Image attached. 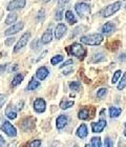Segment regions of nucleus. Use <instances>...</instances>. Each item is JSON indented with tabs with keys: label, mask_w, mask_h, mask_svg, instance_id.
<instances>
[{
	"label": "nucleus",
	"mask_w": 126,
	"mask_h": 147,
	"mask_svg": "<svg viewBox=\"0 0 126 147\" xmlns=\"http://www.w3.org/2000/svg\"><path fill=\"white\" fill-rule=\"evenodd\" d=\"M34 109L36 113H42L45 111L46 109V102L44 99L42 98H38L34 101Z\"/></svg>",
	"instance_id": "9d476101"
},
{
	"label": "nucleus",
	"mask_w": 126,
	"mask_h": 147,
	"mask_svg": "<svg viewBox=\"0 0 126 147\" xmlns=\"http://www.w3.org/2000/svg\"><path fill=\"white\" fill-rule=\"evenodd\" d=\"M90 146H92V147H101L102 146L101 139L99 138V137H94V138L92 139Z\"/></svg>",
	"instance_id": "cd10ccee"
},
{
	"label": "nucleus",
	"mask_w": 126,
	"mask_h": 147,
	"mask_svg": "<svg viewBox=\"0 0 126 147\" xmlns=\"http://www.w3.org/2000/svg\"><path fill=\"white\" fill-rule=\"evenodd\" d=\"M20 128L23 130V131H30V130H33L35 128V125H36V120L34 118H25L22 121H20Z\"/></svg>",
	"instance_id": "20e7f679"
},
{
	"label": "nucleus",
	"mask_w": 126,
	"mask_h": 147,
	"mask_svg": "<svg viewBox=\"0 0 126 147\" xmlns=\"http://www.w3.org/2000/svg\"><path fill=\"white\" fill-rule=\"evenodd\" d=\"M104 60H105V56L103 54H96V55L92 56V62H95V63L104 61Z\"/></svg>",
	"instance_id": "c85d7f7f"
},
{
	"label": "nucleus",
	"mask_w": 126,
	"mask_h": 147,
	"mask_svg": "<svg viewBox=\"0 0 126 147\" xmlns=\"http://www.w3.org/2000/svg\"><path fill=\"white\" fill-rule=\"evenodd\" d=\"M75 9L81 18H83L85 16H88L90 14V6L89 4L85 2H78L76 5H75Z\"/></svg>",
	"instance_id": "7ed1b4c3"
},
{
	"label": "nucleus",
	"mask_w": 126,
	"mask_h": 147,
	"mask_svg": "<svg viewBox=\"0 0 126 147\" xmlns=\"http://www.w3.org/2000/svg\"><path fill=\"white\" fill-rule=\"evenodd\" d=\"M39 86H40V82H39L38 80L35 79V78H32V80L30 81V83H28L26 89H28V90H35V89H37Z\"/></svg>",
	"instance_id": "412c9836"
},
{
	"label": "nucleus",
	"mask_w": 126,
	"mask_h": 147,
	"mask_svg": "<svg viewBox=\"0 0 126 147\" xmlns=\"http://www.w3.org/2000/svg\"><path fill=\"white\" fill-rule=\"evenodd\" d=\"M121 46V42L120 41H119V40H117V41H115V42H111V43H108L107 44V47L109 49H111V51H117L118 49H119V47H120Z\"/></svg>",
	"instance_id": "bb28decb"
},
{
	"label": "nucleus",
	"mask_w": 126,
	"mask_h": 147,
	"mask_svg": "<svg viewBox=\"0 0 126 147\" xmlns=\"http://www.w3.org/2000/svg\"><path fill=\"white\" fill-rule=\"evenodd\" d=\"M106 121L103 119L99 120L98 122L92 123V132H102L104 130V128L106 127Z\"/></svg>",
	"instance_id": "9b49d317"
},
{
	"label": "nucleus",
	"mask_w": 126,
	"mask_h": 147,
	"mask_svg": "<svg viewBox=\"0 0 126 147\" xmlns=\"http://www.w3.org/2000/svg\"><path fill=\"white\" fill-rule=\"evenodd\" d=\"M125 86H126V73H124V75L122 76V79H121L120 83L118 84L117 88L119 89V90H122V89L125 88Z\"/></svg>",
	"instance_id": "c756f323"
},
{
	"label": "nucleus",
	"mask_w": 126,
	"mask_h": 147,
	"mask_svg": "<svg viewBox=\"0 0 126 147\" xmlns=\"http://www.w3.org/2000/svg\"><path fill=\"white\" fill-rule=\"evenodd\" d=\"M124 136L126 137V123H125V128H124Z\"/></svg>",
	"instance_id": "49530a36"
},
{
	"label": "nucleus",
	"mask_w": 126,
	"mask_h": 147,
	"mask_svg": "<svg viewBox=\"0 0 126 147\" xmlns=\"http://www.w3.org/2000/svg\"><path fill=\"white\" fill-rule=\"evenodd\" d=\"M65 19H66V21L69 24H75L77 22V19H76V17H75V15L73 14L71 11H66L65 12Z\"/></svg>",
	"instance_id": "6ab92c4d"
},
{
	"label": "nucleus",
	"mask_w": 126,
	"mask_h": 147,
	"mask_svg": "<svg viewBox=\"0 0 126 147\" xmlns=\"http://www.w3.org/2000/svg\"><path fill=\"white\" fill-rule=\"evenodd\" d=\"M6 99H7V97H6V95H3V94H0V108L2 107L3 105H4V103L6 102Z\"/></svg>",
	"instance_id": "c9c22d12"
},
{
	"label": "nucleus",
	"mask_w": 126,
	"mask_h": 147,
	"mask_svg": "<svg viewBox=\"0 0 126 147\" xmlns=\"http://www.w3.org/2000/svg\"><path fill=\"white\" fill-rule=\"evenodd\" d=\"M23 28H24V23H23V22H17L15 24H13L11 28H7V30L4 32V35H5V36L15 35V34H17V33H19Z\"/></svg>",
	"instance_id": "6e6552de"
},
{
	"label": "nucleus",
	"mask_w": 126,
	"mask_h": 147,
	"mask_svg": "<svg viewBox=\"0 0 126 147\" xmlns=\"http://www.w3.org/2000/svg\"><path fill=\"white\" fill-rule=\"evenodd\" d=\"M106 94H107V88H100L97 92V97L98 98H103Z\"/></svg>",
	"instance_id": "72a5a7b5"
},
{
	"label": "nucleus",
	"mask_w": 126,
	"mask_h": 147,
	"mask_svg": "<svg viewBox=\"0 0 126 147\" xmlns=\"http://www.w3.org/2000/svg\"><path fill=\"white\" fill-rule=\"evenodd\" d=\"M88 135V130H87V126L85 124H82L80 125V127L77 129V136L79 137L80 139H84L87 137Z\"/></svg>",
	"instance_id": "f3484780"
},
{
	"label": "nucleus",
	"mask_w": 126,
	"mask_h": 147,
	"mask_svg": "<svg viewBox=\"0 0 126 147\" xmlns=\"http://www.w3.org/2000/svg\"><path fill=\"white\" fill-rule=\"evenodd\" d=\"M28 145L31 147H38L41 145V141L40 140H35V141H33V142H30Z\"/></svg>",
	"instance_id": "e433bc0d"
},
{
	"label": "nucleus",
	"mask_w": 126,
	"mask_h": 147,
	"mask_svg": "<svg viewBox=\"0 0 126 147\" xmlns=\"http://www.w3.org/2000/svg\"><path fill=\"white\" fill-rule=\"evenodd\" d=\"M103 35L102 34H92V35H87V36L81 37L80 41L84 44H87V45H99L100 43H102L103 41Z\"/></svg>",
	"instance_id": "f257e3e1"
},
{
	"label": "nucleus",
	"mask_w": 126,
	"mask_h": 147,
	"mask_svg": "<svg viewBox=\"0 0 126 147\" xmlns=\"http://www.w3.org/2000/svg\"><path fill=\"white\" fill-rule=\"evenodd\" d=\"M120 9H121V2L120 1L111 3V4L107 5L104 9H103V12H102V16H103V17H109V16H111L113 14L117 13Z\"/></svg>",
	"instance_id": "39448f33"
},
{
	"label": "nucleus",
	"mask_w": 126,
	"mask_h": 147,
	"mask_svg": "<svg viewBox=\"0 0 126 147\" xmlns=\"http://www.w3.org/2000/svg\"><path fill=\"white\" fill-rule=\"evenodd\" d=\"M121 74H122V71H121L120 69H118V71H115L114 77H113V79H111V83H113V84H116V83L119 81V79H120V77H121Z\"/></svg>",
	"instance_id": "2f4dec72"
},
{
	"label": "nucleus",
	"mask_w": 126,
	"mask_h": 147,
	"mask_svg": "<svg viewBox=\"0 0 126 147\" xmlns=\"http://www.w3.org/2000/svg\"><path fill=\"white\" fill-rule=\"evenodd\" d=\"M119 59H120V61H124V60H125V54H122V55H120Z\"/></svg>",
	"instance_id": "c03bdc74"
},
{
	"label": "nucleus",
	"mask_w": 126,
	"mask_h": 147,
	"mask_svg": "<svg viewBox=\"0 0 126 147\" xmlns=\"http://www.w3.org/2000/svg\"><path fill=\"white\" fill-rule=\"evenodd\" d=\"M69 0H58V5L59 6H64Z\"/></svg>",
	"instance_id": "a19ab883"
},
{
	"label": "nucleus",
	"mask_w": 126,
	"mask_h": 147,
	"mask_svg": "<svg viewBox=\"0 0 126 147\" xmlns=\"http://www.w3.org/2000/svg\"><path fill=\"white\" fill-rule=\"evenodd\" d=\"M49 69L45 67V66H41V67H39L37 69V71H36V77L38 78V80H40V81H42V80L46 79V77L49 76Z\"/></svg>",
	"instance_id": "2eb2a0df"
},
{
	"label": "nucleus",
	"mask_w": 126,
	"mask_h": 147,
	"mask_svg": "<svg viewBox=\"0 0 126 147\" xmlns=\"http://www.w3.org/2000/svg\"><path fill=\"white\" fill-rule=\"evenodd\" d=\"M25 3H26L25 0H13L7 4V11L13 12V11H16V9H23L25 6Z\"/></svg>",
	"instance_id": "1a4fd4ad"
},
{
	"label": "nucleus",
	"mask_w": 126,
	"mask_h": 147,
	"mask_svg": "<svg viewBox=\"0 0 126 147\" xmlns=\"http://www.w3.org/2000/svg\"><path fill=\"white\" fill-rule=\"evenodd\" d=\"M5 116L9 120H15L17 118V110L13 106V104H9V106L5 109Z\"/></svg>",
	"instance_id": "4468645a"
},
{
	"label": "nucleus",
	"mask_w": 126,
	"mask_h": 147,
	"mask_svg": "<svg viewBox=\"0 0 126 147\" xmlns=\"http://www.w3.org/2000/svg\"><path fill=\"white\" fill-rule=\"evenodd\" d=\"M78 118L80 120H87L90 118L89 116V110L87 108H82V109L78 113Z\"/></svg>",
	"instance_id": "5701e85b"
},
{
	"label": "nucleus",
	"mask_w": 126,
	"mask_h": 147,
	"mask_svg": "<svg viewBox=\"0 0 126 147\" xmlns=\"http://www.w3.org/2000/svg\"><path fill=\"white\" fill-rule=\"evenodd\" d=\"M30 38H31V33H24V34L22 35L21 38L18 40V42L16 43L15 47H14V53H18L20 49H23L28 44Z\"/></svg>",
	"instance_id": "0eeeda50"
},
{
	"label": "nucleus",
	"mask_w": 126,
	"mask_h": 147,
	"mask_svg": "<svg viewBox=\"0 0 126 147\" xmlns=\"http://www.w3.org/2000/svg\"><path fill=\"white\" fill-rule=\"evenodd\" d=\"M44 17H45V9H41L40 11L38 12V15H37V17H36V19H37L38 21H42L43 19H44Z\"/></svg>",
	"instance_id": "473e14b6"
},
{
	"label": "nucleus",
	"mask_w": 126,
	"mask_h": 147,
	"mask_svg": "<svg viewBox=\"0 0 126 147\" xmlns=\"http://www.w3.org/2000/svg\"><path fill=\"white\" fill-rule=\"evenodd\" d=\"M122 113V108L120 107H111L109 108V116L111 118H118Z\"/></svg>",
	"instance_id": "4be33fe9"
},
{
	"label": "nucleus",
	"mask_w": 126,
	"mask_h": 147,
	"mask_svg": "<svg viewBox=\"0 0 126 147\" xmlns=\"http://www.w3.org/2000/svg\"><path fill=\"white\" fill-rule=\"evenodd\" d=\"M46 1H49V0H46Z\"/></svg>",
	"instance_id": "de8ad7c7"
},
{
	"label": "nucleus",
	"mask_w": 126,
	"mask_h": 147,
	"mask_svg": "<svg viewBox=\"0 0 126 147\" xmlns=\"http://www.w3.org/2000/svg\"><path fill=\"white\" fill-rule=\"evenodd\" d=\"M69 88L71 90H75V92H78L81 89V83L79 81H71L69 83Z\"/></svg>",
	"instance_id": "a878e982"
},
{
	"label": "nucleus",
	"mask_w": 126,
	"mask_h": 147,
	"mask_svg": "<svg viewBox=\"0 0 126 147\" xmlns=\"http://www.w3.org/2000/svg\"><path fill=\"white\" fill-rule=\"evenodd\" d=\"M67 52L71 55L76 56L77 58L83 59L87 55V51L83 45H81L80 43H74L71 46L67 47Z\"/></svg>",
	"instance_id": "f03ea898"
},
{
	"label": "nucleus",
	"mask_w": 126,
	"mask_h": 147,
	"mask_svg": "<svg viewBox=\"0 0 126 147\" xmlns=\"http://www.w3.org/2000/svg\"><path fill=\"white\" fill-rule=\"evenodd\" d=\"M61 61H63V56H61V55H57L51 59V63H52L53 65L58 64V63H60Z\"/></svg>",
	"instance_id": "7c9ffc66"
},
{
	"label": "nucleus",
	"mask_w": 126,
	"mask_h": 147,
	"mask_svg": "<svg viewBox=\"0 0 126 147\" xmlns=\"http://www.w3.org/2000/svg\"><path fill=\"white\" fill-rule=\"evenodd\" d=\"M17 18H18L17 14H16V13H14V11H13V12L9 13V15H7V17H6V19H5V24H7V25L13 24L14 22L17 21Z\"/></svg>",
	"instance_id": "a211bd4d"
},
{
	"label": "nucleus",
	"mask_w": 126,
	"mask_h": 147,
	"mask_svg": "<svg viewBox=\"0 0 126 147\" xmlns=\"http://www.w3.org/2000/svg\"><path fill=\"white\" fill-rule=\"evenodd\" d=\"M125 9H126V5H125Z\"/></svg>",
	"instance_id": "09e8293b"
},
{
	"label": "nucleus",
	"mask_w": 126,
	"mask_h": 147,
	"mask_svg": "<svg viewBox=\"0 0 126 147\" xmlns=\"http://www.w3.org/2000/svg\"><path fill=\"white\" fill-rule=\"evenodd\" d=\"M104 146H105V147H113V146H114V142L111 141V139H109V138L107 137V138L105 139Z\"/></svg>",
	"instance_id": "58836bf2"
},
{
	"label": "nucleus",
	"mask_w": 126,
	"mask_h": 147,
	"mask_svg": "<svg viewBox=\"0 0 126 147\" xmlns=\"http://www.w3.org/2000/svg\"><path fill=\"white\" fill-rule=\"evenodd\" d=\"M53 40V31L52 28H49V30H46V32H44L41 37V42L43 44H47V43L52 42Z\"/></svg>",
	"instance_id": "dca6fc26"
},
{
	"label": "nucleus",
	"mask_w": 126,
	"mask_h": 147,
	"mask_svg": "<svg viewBox=\"0 0 126 147\" xmlns=\"http://www.w3.org/2000/svg\"><path fill=\"white\" fill-rule=\"evenodd\" d=\"M115 30V23L114 22H106L104 25H103V28H102V32L104 33V34H108V33H111Z\"/></svg>",
	"instance_id": "aec40b11"
},
{
	"label": "nucleus",
	"mask_w": 126,
	"mask_h": 147,
	"mask_svg": "<svg viewBox=\"0 0 126 147\" xmlns=\"http://www.w3.org/2000/svg\"><path fill=\"white\" fill-rule=\"evenodd\" d=\"M0 128L2 131H4V134L9 136V137H16L17 136V130H16L15 126H13L9 121H4L1 124Z\"/></svg>",
	"instance_id": "423d86ee"
},
{
	"label": "nucleus",
	"mask_w": 126,
	"mask_h": 147,
	"mask_svg": "<svg viewBox=\"0 0 126 147\" xmlns=\"http://www.w3.org/2000/svg\"><path fill=\"white\" fill-rule=\"evenodd\" d=\"M62 18H63V9H58L55 14V19L60 21V20H62Z\"/></svg>",
	"instance_id": "f704fd0d"
},
{
	"label": "nucleus",
	"mask_w": 126,
	"mask_h": 147,
	"mask_svg": "<svg viewBox=\"0 0 126 147\" xmlns=\"http://www.w3.org/2000/svg\"><path fill=\"white\" fill-rule=\"evenodd\" d=\"M23 79H24V76H23V75H21V74H18V75H16V76L14 77V79H13L12 86H13V87H15V86L19 85V84H20V83L23 81Z\"/></svg>",
	"instance_id": "b1692460"
},
{
	"label": "nucleus",
	"mask_w": 126,
	"mask_h": 147,
	"mask_svg": "<svg viewBox=\"0 0 126 147\" xmlns=\"http://www.w3.org/2000/svg\"><path fill=\"white\" fill-rule=\"evenodd\" d=\"M67 123H68V117L65 116V115H61V116H59L56 119V126H57V128L59 130L64 128L65 126L67 125Z\"/></svg>",
	"instance_id": "ddd939ff"
},
{
	"label": "nucleus",
	"mask_w": 126,
	"mask_h": 147,
	"mask_svg": "<svg viewBox=\"0 0 126 147\" xmlns=\"http://www.w3.org/2000/svg\"><path fill=\"white\" fill-rule=\"evenodd\" d=\"M23 104H24V102L23 101H19L18 102V107L17 108H18L19 110H21L22 108H23Z\"/></svg>",
	"instance_id": "79ce46f5"
},
{
	"label": "nucleus",
	"mask_w": 126,
	"mask_h": 147,
	"mask_svg": "<svg viewBox=\"0 0 126 147\" xmlns=\"http://www.w3.org/2000/svg\"><path fill=\"white\" fill-rule=\"evenodd\" d=\"M71 71H73V68H69V69H67V71H63V74H64V75H68Z\"/></svg>",
	"instance_id": "a18cd8bd"
},
{
	"label": "nucleus",
	"mask_w": 126,
	"mask_h": 147,
	"mask_svg": "<svg viewBox=\"0 0 126 147\" xmlns=\"http://www.w3.org/2000/svg\"><path fill=\"white\" fill-rule=\"evenodd\" d=\"M4 144H5V141L3 140V138L0 135V146H4Z\"/></svg>",
	"instance_id": "37998d69"
},
{
	"label": "nucleus",
	"mask_w": 126,
	"mask_h": 147,
	"mask_svg": "<svg viewBox=\"0 0 126 147\" xmlns=\"http://www.w3.org/2000/svg\"><path fill=\"white\" fill-rule=\"evenodd\" d=\"M69 64H73V60H71V59H68L67 61H65L64 63H63V64L60 65V68H63V67H65V66L69 65Z\"/></svg>",
	"instance_id": "ea45409f"
},
{
	"label": "nucleus",
	"mask_w": 126,
	"mask_h": 147,
	"mask_svg": "<svg viewBox=\"0 0 126 147\" xmlns=\"http://www.w3.org/2000/svg\"><path fill=\"white\" fill-rule=\"evenodd\" d=\"M66 31H67L66 25L63 23H59L55 28V38L56 39H61L62 37L66 34Z\"/></svg>",
	"instance_id": "f8f14e48"
},
{
	"label": "nucleus",
	"mask_w": 126,
	"mask_h": 147,
	"mask_svg": "<svg viewBox=\"0 0 126 147\" xmlns=\"http://www.w3.org/2000/svg\"><path fill=\"white\" fill-rule=\"evenodd\" d=\"M74 104H75L74 101H66V100H62V101L60 102V108H62V109H67V108L71 107Z\"/></svg>",
	"instance_id": "393cba45"
},
{
	"label": "nucleus",
	"mask_w": 126,
	"mask_h": 147,
	"mask_svg": "<svg viewBox=\"0 0 126 147\" xmlns=\"http://www.w3.org/2000/svg\"><path fill=\"white\" fill-rule=\"evenodd\" d=\"M14 42H15V38L12 37V38H7V39H5L4 44H5L6 46H11V45H13V43Z\"/></svg>",
	"instance_id": "4c0bfd02"
}]
</instances>
